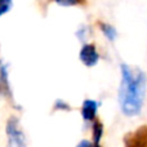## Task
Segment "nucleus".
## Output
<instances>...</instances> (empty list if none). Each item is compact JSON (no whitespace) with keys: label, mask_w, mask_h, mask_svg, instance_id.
<instances>
[{"label":"nucleus","mask_w":147,"mask_h":147,"mask_svg":"<svg viewBox=\"0 0 147 147\" xmlns=\"http://www.w3.org/2000/svg\"><path fill=\"white\" fill-rule=\"evenodd\" d=\"M121 83L119 88V105L125 116L141 114L145 101L146 75L138 67L121 65Z\"/></svg>","instance_id":"f257e3e1"},{"label":"nucleus","mask_w":147,"mask_h":147,"mask_svg":"<svg viewBox=\"0 0 147 147\" xmlns=\"http://www.w3.org/2000/svg\"><path fill=\"white\" fill-rule=\"evenodd\" d=\"M7 134H8V147H26L25 136L18 128L17 119L12 117L7 124Z\"/></svg>","instance_id":"f03ea898"},{"label":"nucleus","mask_w":147,"mask_h":147,"mask_svg":"<svg viewBox=\"0 0 147 147\" xmlns=\"http://www.w3.org/2000/svg\"><path fill=\"white\" fill-rule=\"evenodd\" d=\"M124 147H147V125L127 133L124 136Z\"/></svg>","instance_id":"7ed1b4c3"},{"label":"nucleus","mask_w":147,"mask_h":147,"mask_svg":"<svg viewBox=\"0 0 147 147\" xmlns=\"http://www.w3.org/2000/svg\"><path fill=\"white\" fill-rule=\"evenodd\" d=\"M98 59H99V56L94 44H85V45H83V48L80 51V61L85 66L88 67L96 66Z\"/></svg>","instance_id":"20e7f679"},{"label":"nucleus","mask_w":147,"mask_h":147,"mask_svg":"<svg viewBox=\"0 0 147 147\" xmlns=\"http://www.w3.org/2000/svg\"><path fill=\"white\" fill-rule=\"evenodd\" d=\"M99 102H96L93 99H85L81 106V116L85 121H93L96 119L97 110H98Z\"/></svg>","instance_id":"39448f33"},{"label":"nucleus","mask_w":147,"mask_h":147,"mask_svg":"<svg viewBox=\"0 0 147 147\" xmlns=\"http://www.w3.org/2000/svg\"><path fill=\"white\" fill-rule=\"evenodd\" d=\"M101 30L103 32V35L109 39L110 41H114L117 36V32L111 25H107V23H101Z\"/></svg>","instance_id":"423d86ee"},{"label":"nucleus","mask_w":147,"mask_h":147,"mask_svg":"<svg viewBox=\"0 0 147 147\" xmlns=\"http://www.w3.org/2000/svg\"><path fill=\"white\" fill-rule=\"evenodd\" d=\"M7 66L5 65H0V94L3 92L8 90V80H7Z\"/></svg>","instance_id":"0eeeda50"},{"label":"nucleus","mask_w":147,"mask_h":147,"mask_svg":"<svg viewBox=\"0 0 147 147\" xmlns=\"http://www.w3.org/2000/svg\"><path fill=\"white\" fill-rule=\"evenodd\" d=\"M102 136H103V125L101 121H94L93 124V142L99 143Z\"/></svg>","instance_id":"6e6552de"},{"label":"nucleus","mask_w":147,"mask_h":147,"mask_svg":"<svg viewBox=\"0 0 147 147\" xmlns=\"http://www.w3.org/2000/svg\"><path fill=\"white\" fill-rule=\"evenodd\" d=\"M12 8V0H0V16L7 13Z\"/></svg>","instance_id":"1a4fd4ad"},{"label":"nucleus","mask_w":147,"mask_h":147,"mask_svg":"<svg viewBox=\"0 0 147 147\" xmlns=\"http://www.w3.org/2000/svg\"><path fill=\"white\" fill-rule=\"evenodd\" d=\"M54 109H56V110H65V111H70V110H71V107H70L69 103H66V102L62 101V99H57L56 103H54Z\"/></svg>","instance_id":"9d476101"},{"label":"nucleus","mask_w":147,"mask_h":147,"mask_svg":"<svg viewBox=\"0 0 147 147\" xmlns=\"http://www.w3.org/2000/svg\"><path fill=\"white\" fill-rule=\"evenodd\" d=\"M56 3H58L59 5L63 7H70V5H78L84 3V0H56Z\"/></svg>","instance_id":"9b49d317"},{"label":"nucleus","mask_w":147,"mask_h":147,"mask_svg":"<svg viewBox=\"0 0 147 147\" xmlns=\"http://www.w3.org/2000/svg\"><path fill=\"white\" fill-rule=\"evenodd\" d=\"M90 146H92V143L89 142V141H86V140H83V141H81V142L79 143V145L76 146V147H90Z\"/></svg>","instance_id":"f8f14e48"},{"label":"nucleus","mask_w":147,"mask_h":147,"mask_svg":"<svg viewBox=\"0 0 147 147\" xmlns=\"http://www.w3.org/2000/svg\"><path fill=\"white\" fill-rule=\"evenodd\" d=\"M90 147H102V146H99V143H94V145H92Z\"/></svg>","instance_id":"ddd939ff"}]
</instances>
